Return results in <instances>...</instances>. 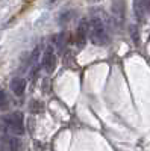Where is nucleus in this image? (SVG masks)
<instances>
[{"mask_svg":"<svg viewBox=\"0 0 150 151\" xmlns=\"http://www.w3.org/2000/svg\"><path fill=\"white\" fill-rule=\"evenodd\" d=\"M90 40L96 45H105L109 41L108 21L102 12H96L90 21Z\"/></svg>","mask_w":150,"mask_h":151,"instance_id":"f257e3e1","label":"nucleus"},{"mask_svg":"<svg viewBox=\"0 0 150 151\" xmlns=\"http://www.w3.org/2000/svg\"><path fill=\"white\" fill-rule=\"evenodd\" d=\"M0 127L6 132H9L11 134L21 136L24 133L23 115L20 112H14V113H9L6 116H2L0 118Z\"/></svg>","mask_w":150,"mask_h":151,"instance_id":"f03ea898","label":"nucleus"},{"mask_svg":"<svg viewBox=\"0 0 150 151\" xmlns=\"http://www.w3.org/2000/svg\"><path fill=\"white\" fill-rule=\"evenodd\" d=\"M43 68L46 74H52L56 68V52L53 45H49L43 55Z\"/></svg>","mask_w":150,"mask_h":151,"instance_id":"7ed1b4c3","label":"nucleus"},{"mask_svg":"<svg viewBox=\"0 0 150 151\" xmlns=\"http://www.w3.org/2000/svg\"><path fill=\"white\" fill-rule=\"evenodd\" d=\"M150 11V0H133V14L138 21H144Z\"/></svg>","mask_w":150,"mask_h":151,"instance_id":"20e7f679","label":"nucleus"},{"mask_svg":"<svg viewBox=\"0 0 150 151\" xmlns=\"http://www.w3.org/2000/svg\"><path fill=\"white\" fill-rule=\"evenodd\" d=\"M112 14L117 23H123L124 21V15H126V5H124V0H114L112 2Z\"/></svg>","mask_w":150,"mask_h":151,"instance_id":"39448f33","label":"nucleus"},{"mask_svg":"<svg viewBox=\"0 0 150 151\" xmlns=\"http://www.w3.org/2000/svg\"><path fill=\"white\" fill-rule=\"evenodd\" d=\"M11 91L17 97H21L26 92V80L21 79V77H14L11 80Z\"/></svg>","mask_w":150,"mask_h":151,"instance_id":"423d86ee","label":"nucleus"},{"mask_svg":"<svg viewBox=\"0 0 150 151\" xmlns=\"http://www.w3.org/2000/svg\"><path fill=\"white\" fill-rule=\"evenodd\" d=\"M86 35H90V23L86 20H82L78 26V42L83 44Z\"/></svg>","mask_w":150,"mask_h":151,"instance_id":"0eeeda50","label":"nucleus"},{"mask_svg":"<svg viewBox=\"0 0 150 151\" xmlns=\"http://www.w3.org/2000/svg\"><path fill=\"white\" fill-rule=\"evenodd\" d=\"M9 104H11V101H9L8 94L2 89V88H0V109H2V110H8Z\"/></svg>","mask_w":150,"mask_h":151,"instance_id":"6e6552de","label":"nucleus"},{"mask_svg":"<svg viewBox=\"0 0 150 151\" xmlns=\"http://www.w3.org/2000/svg\"><path fill=\"white\" fill-rule=\"evenodd\" d=\"M0 151H14V148H12L11 142H3L2 147H0Z\"/></svg>","mask_w":150,"mask_h":151,"instance_id":"1a4fd4ad","label":"nucleus"},{"mask_svg":"<svg viewBox=\"0 0 150 151\" xmlns=\"http://www.w3.org/2000/svg\"><path fill=\"white\" fill-rule=\"evenodd\" d=\"M47 3H55V2H58V0H46Z\"/></svg>","mask_w":150,"mask_h":151,"instance_id":"9d476101","label":"nucleus"}]
</instances>
